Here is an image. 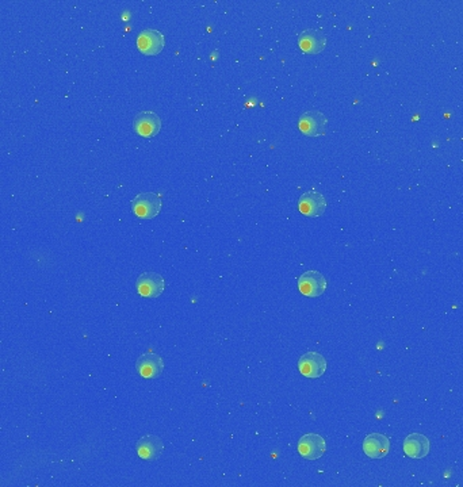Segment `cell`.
I'll list each match as a JSON object with an SVG mask.
<instances>
[{
    "mask_svg": "<svg viewBox=\"0 0 463 487\" xmlns=\"http://www.w3.org/2000/svg\"><path fill=\"white\" fill-rule=\"evenodd\" d=\"M134 215L143 219H152L162 212V198L153 192H141L131 201Z\"/></svg>",
    "mask_w": 463,
    "mask_h": 487,
    "instance_id": "cell-1",
    "label": "cell"
},
{
    "mask_svg": "<svg viewBox=\"0 0 463 487\" xmlns=\"http://www.w3.org/2000/svg\"><path fill=\"white\" fill-rule=\"evenodd\" d=\"M298 289L305 297H320L327 290V279L318 271H306L298 279Z\"/></svg>",
    "mask_w": 463,
    "mask_h": 487,
    "instance_id": "cell-2",
    "label": "cell"
},
{
    "mask_svg": "<svg viewBox=\"0 0 463 487\" xmlns=\"http://www.w3.org/2000/svg\"><path fill=\"white\" fill-rule=\"evenodd\" d=\"M328 121L321 111H306L301 115L298 126L299 130L308 137H321L327 131Z\"/></svg>",
    "mask_w": 463,
    "mask_h": 487,
    "instance_id": "cell-3",
    "label": "cell"
},
{
    "mask_svg": "<svg viewBox=\"0 0 463 487\" xmlns=\"http://www.w3.org/2000/svg\"><path fill=\"white\" fill-rule=\"evenodd\" d=\"M137 293L144 298L160 297L166 289L163 276L156 272H144L138 276L136 282Z\"/></svg>",
    "mask_w": 463,
    "mask_h": 487,
    "instance_id": "cell-4",
    "label": "cell"
},
{
    "mask_svg": "<svg viewBox=\"0 0 463 487\" xmlns=\"http://www.w3.org/2000/svg\"><path fill=\"white\" fill-rule=\"evenodd\" d=\"M133 129L140 137L149 138L160 133L162 119L153 111H141L133 119Z\"/></svg>",
    "mask_w": 463,
    "mask_h": 487,
    "instance_id": "cell-5",
    "label": "cell"
},
{
    "mask_svg": "<svg viewBox=\"0 0 463 487\" xmlns=\"http://www.w3.org/2000/svg\"><path fill=\"white\" fill-rule=\"evenodd\" d=\"M299 372L311 379H317L322 377L327 371V361L318 352H308L301 356L298 361Z\"/></svg>",
    "mask_w": 463,
    "mask_h": 487,
    "instance_id": "cell-6",
    "label": "cell"
},
{
    "mask_svg": "<svg viewBox=\"0 0 463 487\" xmlns=\"http://www.w3.org/2000/svg\"><path fill=\"white\" fill-rule=\"evenodd\" d=\"M327 451L325 440L316 433H308L298 442V452L306 460H317Z\"/></svg>",
    "mask_w": 463,
    "mask_h": 487,
    "instance_id": "cell-7",
    "label": "cell"
},
{
    "mask_svg": "<svg viewBox=\"0 0 463 487\" xmlns=\"http://www.w3.org/2000/svg\"><path fill=\"white\" fill-rule=\"evenodd\" d=\"M298 209L304 215L309 218H316L322 215L327 210V201L321 192L308 191L299 198Z\"/></svg>",
    "mask_w": 463,
    "mask_h": 487,
    "instance_id": "cell-8",
    "label": "cell"
},
{
    "mask_svg": "<svg viewBox=\"0 0 463 487\" xmlns=\"http://www.w3.org/2000/svg\"><path fill=\"white\" fill-rule=\"evenodd\" d=\"M164 36L155 29H147L140 33L137 38V48L145 56H156L164 49Z\"/></svg>",
    "mask_w": 463,
    "mask_h": 487,
    "instance_id": "cell-9",
    "label": "cell"
},
{
    "mask_svg": "<svg viewBox=\"0 0 463 487\" xmlns=\"http://www.w3.org/2000/svg\"><path fill=\"white\" fill-rule=\"evenodd\" d=\"M136 368L138 371V374L145 378V379H155L159 378L163 371H164V361L153 352H148L138 358Z\"/></svg>",
    "mask_w": 463,
    "mask_h": 487,
    "instance_id": "cell-10",
    "label": "cell"
},
{
    "mask_svg": "<svg viewBox=\"0 0 463 487\" xmlns=\"http://www.w3.org/2000/svg\"><path fill=\"white\" fill-rule=\"evenodd\" d=\"M298 45L304 53L317 54L321 53L327 46V37L318 30H305L298 37Z\"/></svg>",
    "mask_w": 463,
    "mask_h": 487,
    "instance_id": "cell-11",
    "label": "cell"
},
{
    "mask_svg": "<svg viewBox=\"0 0 463 487\" xmlns=\"http://www.w3.org/2000/svg\"><path fill=\"white\" fill-rule=\"evenodd\" d=\"M390 451V442L385 435L370 433L363 442V452L370 459H382Z\"/></svg>",
    "mask_w": 463,
    "mask_h": 487,
    "instance_id": "cell-12",
    "label": "cell"
},
{
    "mask_svg": "<svg viewBox=\"0 0 463 487\" xmlns=\"http://www.w3.org/2000/svg\"><path fill=\"white\" fill-rule=\"evenodd\" d=\"M429 440L420 433H412L404 440V452L412 459H422L429 453Z\"/></svg>",
    "mask_w": 463,
    "mask_h": 487,
    "instance_id": "cell-13",
    "label": "cell"
},
{
    "mask_svg": "<svg viewBox=\"0 0 463 487\" xmlns=\"http://www.w3.org/2000/svg\"><path fill=\"white\" fill-rule=\"evenodd\" d=\"M137 453L143 460H156L162 456L164 451V444L157 436H144L137 443Z\"/></svg>",
    "mask_w": 463,
    "mask_h": 487,
    "instance_id": "cell-14",
    "label": "cell"
}]
</instances>
